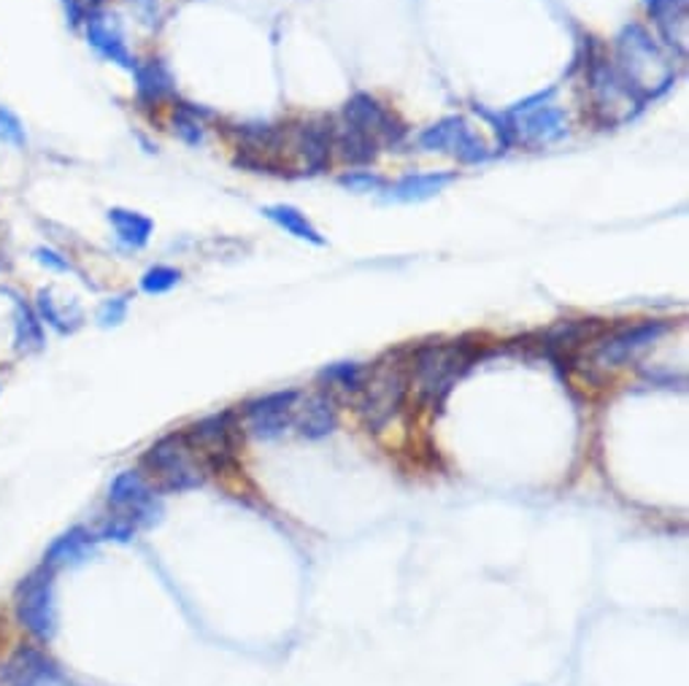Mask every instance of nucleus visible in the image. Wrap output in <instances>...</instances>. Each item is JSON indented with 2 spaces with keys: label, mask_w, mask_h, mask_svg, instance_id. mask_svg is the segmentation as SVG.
Wrapping results in <instances>:
<instances>
[{
  "label": "nucleus",
  "mask_w": 689,
  "mask_h": 686,
  "mask_svg": "<svg viewBox=\"0 0 689 686\" xmlns=\"http://www.w3.org/2000/svg\"><path fill=\"white\" fill-rule=\"evenodd\" d=\"M511 131L522 144L546 146L568 133V120H565V111L554 109V105H539V109L522 114V122L511 125Z\"/></svg>",
  "instance_id": "nucleus-13"
},
{
  "label": "nucleus",
  "mask_w": 689,
  "mask_h": 686,
  "mask_svg": "<svg viewBox=\"0 0 689 686\" xmlns=\"http://www.w3.org/2000/svg\"><path fill=\"white\" fill-rule=\"evenodd\" d=\"M138 530H142V527H138L136 521H133V516L116 511V514H111L109 519H106V525H103L101 538H106V541L125 543V541H131V538L136 536Z\"/></svg>",
  "instance_id": "nucleus-30"
},
{
  "label": "nucleus",
  "mask_w": 689,
  "mask_h": 686,
  "mask_svg": "<svg viewBox=\"0 0 689 686\" xmlns=\"http://www.w3.org/2000/svg\"><path fill=\"white\" fill-rule=\"evenodd\" d=\"M589 87H592L595 105H598L600 111H606L609 120L617 109H624V105H641L635 92L630 90L628 81L622 79V74L611 66H592V70H589Z\"/></svg>",
  "instance_id": "nucleus-14"
},
{
  "label": "nucleus",
  "mask_w": 689,
  "mask_h": 686,
  "mask_svg": "<svg viewBox=\"0 0 689 686\" xmlns=\"http://www.w3.org/2000/svg\"><path fill=\"white\" fill-rule=\"evenodd\" d=\"M0 140L14 146V149H25L27 146L25 125H22L20 116L11 109H5V105H0Z\"/></svg>",
  "instance_id": "nucleus-29"
},
{
  "label": "nucleus",
  "mask_w": 689,
  "mask_h": 686,
  "mask_svg": "<svg viewBox=\"0 0 689 686\" xmlns=\"http://www.w3.org/2000/svg\"><path fill=\"white\" fill-rule=\"evenodd\" d=\"M109 503L116 511L133 516V521H136L138 527L155 525L162 514V506L155 501L151 486L146 484V479L136 471H125L111 481Z\"/></svg>",
  "instance_id": "nucleus-7"
},
{
  "label": "nucleus",
  "mask_w": 689,
  "mask_h": 686,
  "mask_svg": "<svg viewBox=\"0 0 689 686\" xmlns=\"http://www.w3.org/2000/svg\"><path fill=\"white\" fill-rule=\"evenodd\" d=\"M297 397L301 395L295 390H282L247 403V412H244V416H247V430L255 438H260V441L279 438L292 425V419H295Z\"/></svg>",
  "instance_id": "nucleus-8"
},
{
  "label": "nucleus",
  "mask_w": 689,
  "mask_h": 686,
  "mask_svg": "<svg viewBox=\"0 0 689 686\" xmlns=\"http://www.w3.org/2000/svg\"><path fill=\"white\" fill-rule=\"evenodd\" d=\"M665 330H668V325L654 319V322H641V325L630 327V330H624V333H617V336H611L609 341L598 349L600 366L617 368V366H622V362L633 360L635 355H641V351L650 349L652 344H657L659 338L665 336Z\"/></svg>",
  "instance_id": "nucleus-12"
},
{
  "label": "nucleus",
  "mask_w": 689,
  "mask_h": 686,
  "mask_svg": "<svg viewBox=\"0 0 689 686\" xmlns=\"http://www.w3.org/2000/svg\"><path fill=\"white\" fill-rule=\"evenodd\" d=\"M454 181V173H417L406 176L398 184H393L387 190V201L393 203H419L428 201V198L438 195L443 187H449Z\"/></svg>",
  "instance_id": "nucleus-18"
},
{
  "label": "nucleus",
  "mask_w": 689,
  "mask_h": 686,
  "mask_svg": "<svg viewBox=\"0 0 689 686\" xmlns=\"http://www.w3.org/2000/svg\"><path fill=\"white\" fill-rule=\"evenodd\" d=\"M131 5L136 9V14L142 16V22H149L151 27L160 22V9H157V0H131Z\"/></svg>",
  "instance_id": "nucleus-35"
},
{
  "label": "nucleus",
  "mask_w": 689,
  "mask_h": 686,
  "mask_svg": "<svg viewBox=\"0 0 689 686\" xmlns=\"http://www.w3.org/2000/svg\"><path fill=\"white\" fill-rule=\"evenodd\" d=\"M343 120H347V125L358 127L368 138L376 140V144H398L403 133H406V127L395 120L393 111L384 109L376 98L365 95V92L349 98L347 105H343Z\"/></svg>",
  "instance_id": "nucleus-9"
},
{
  "label": "nucleus",
  "mask_w": 689,
  "mask_h": 686,
  "mask_svg": "<svg viewBox=\"0 0 689 686\" xmlns=\"http://www.w3.org/2000/svg\"><path fill=\"white\" fill-rule=\"evenodd\" d=\"M109 222L114 227L116 240H120L125 249H144L149 244L151 230H155V222L149 216L138 214L131 209H109Z\"/></svg>",
  "instance_id": "nucleus-19"
},
{
  "label": "nucleus",
  "mask_w": 689,
  "mask_h": 686,
  "mask_svg": "<svg viewBox=\"0 0 689 686\" xmlns=\"http://www.w3.org/2000/svg\"><path fill=\"white\" fill-rule=\"evenodd\" d=\"M36 308H38V319L46 322L49 327H55L57 333H74L76 327H79L81 314H68V311H63L60 306H57V301L52 297V290L38 292Z\"/></svg>",
  "instance_id": "nucleus-25"
},
{
  "label": "nucleus",
  "mask_w": 689,
  "mask_h": 686,
  "mask_svg": "<svg viewBox=\"0 0 689 686\" xmlns=\"http://www.w3.org/2000/svg\"><path fill=\"white\" fill-rule=\"evenodd\" d=\"M332 140H336V146L341 149L343 160L354 162V166H368V162L376 160V155H379L376 140L368 138L365 133H360L358 127L347 125V122L341 125V131L332 133Z\"/></svg>",
  "instance_id": "nucleus-21"
},
{
  "label": "nucleus",
  "mask_w": 689,
  "mask_h": 686,
  "mask_svg": "<svg viewBox=\"0 0 689 686\" xmlns=\"http://www.w3.org/2000/svg\"><path fill=\"white\" fill-rule=\"evenodd\" d=\"M144 468L149 471L151 481L171 492L197 490L206 481V462L190 447L184 432H173L157 441L155 447L146 451Z\"/></svg>",
  "instance_id": "nucleus-3"
},
{
  "label": "nucleus",
  "mask_w": 689,
  "mask_h": 686,
  "mask_svg": "<svg viewBox=\"0 0 689 686\" xmlns=\"http://www.w3.org/2000/svg\"><path fill=\"white\" fill-rule=\"evenodd\" d=\"M650 11L654 20H657L659 31L668 38V44L674 46V49H679V55H685L687 35L676 31V25H679L681 31H687V0H650Z\"/></svg>",
  "instance_id": "nucleus-20"
},
{
  "label": "nucleus",
  "mask_w": 689,
  "mask_h": 686,
  "mask_svg": "<svg viewBox=\"0 0 689 686\" xmlns=\"http://www.w3.org/2000/svg\"><path fill=\"white\" fill-rule=\"evenodd\" d=\"M133 74H136L138 101L144 105H157L166 98H173V92H177L171 70L162 66V60H149L144 66H136Z\"/></svg>",
  "instance_id": "nucleus-17"
},
{
  "label": "nucleus",
  "mask_w": 689,
  "mask_h": 686,
  "mask_svg": "<svg viewBox=\"0 0 689 686\" xmlns=\"http://www.w3.org/2000/svg\"><path fill=\"white\" fill-rule=\"evenodd\" d=\"M84 33L87 41H90L92 49L103 57V60L114 63V66L125 68V70H136V57L127 49L125 33H122L120 20L114 14H106V11H92V14L84 16Z\"/></svg>",
  "instance_id": "nucleus-10"
},
{
  "label": "nucleus",
  "mask_w": 689,
  "mask_h": 686,
  "mask_svg": "<svg viewBox=\"0 0 689 686\" xmlns=\"http://www.w3.org/2000/svg\"><path fill=\"white\" fill-rule=\"evenodd\" d=\"M262 214H266L271 222H276V225L282 227V230H287L290 236H295V238H301V240H308V244H314V246H323L325 244V238L319 236L317 227H314L312 222H308L306 216H303L297 209H292V206H268V209H262Z\"/></svg>",
  "instance_id": "nucleus-24"
},
{
  "label": "nucleus",
  "mask_w": 689,
  "mask_h": 686,
  "mask_svg": "<svg viewBox=\"0 0 689 686\" xmlns=\"http://www.w3.org/2000/svg\"><path fill=\"white\" fill-rule=\"evenodd\" d=\"M408 371L398 357L379 362L363 379V401H360V416H363L368 430L379 432L389 425L400 412L408 390Z\"/></svg>",
  "instance_id": "nucleus-4"
},
{
  "label": "nucleus",
  "mask_w": 689,
  "mask_h": 686,
  "mask_svg": "<svg viewBox=\"0 0 689 686\" xmlns=\"http://www.w3.org/2000/svg\"><path fill=\"white\" fill-rule=\"evenodd\" d=\"M419 146L428 151H447V155L458 157L460 162H482L489 157L484 140L460 116H449V120H441L438 125L428 127L419 136Z\"/></svg>",
  "instance_id": "nucleus-6"
},
{
  "label": "nucleus",
  "mask_w": 689,
  "mask_h": 686,
  "mask_svg": "<svg viewBox=\"0 0 689 686\" xmlns=\"http://www.w3.org/2000/svg\"><path fill=\"white\" fill-rule=\"evenodd\" d=\"M619 74L641 103L670 90L676 70L644 27L630 25L619 35Z\"/></svg>",
  "instance_id": "nucleus-1"
},
{
  "label": "nucleus",
  "mask_w": 689,
  "mask_h": 686,
  "mask_svg": "<svg viewBox=\"0 0 689 686\" xmlns=\"http://www.w3.org/2000/svg\"><path fill=\"white\" fill-rule=\"evenodd\" d=\"M330 144H332L330 125L308 122V125H301L295 131V146L301 149L303 160H306L308 173L325 171L327 162H330Z\"/></svg>",
  "instance_id": "nucleus-16"
},
{
  "label": "nucleus",
  "mask_w": 689,
  "mask_h": 686,
  "mask_svg": "<svg viewBox=\"0 0 689 686\" xmlns=\"http://www.w3.org/2000/svg\"><path fill=\"white\" fill-rule=\"evenodd\" d=\"M92 541H95V538H92L84 527H74L71 532H66V536L57 538V541L52 543L49 554H46V567L81 562L92 551Z\"/></svg>",
  "instance_id": "nucleus-22"
},
{
  "label": "nucleus",
  "mask_w": 689,
  "mask_h": 686,
  "mask_svg": "<svg viewBox=\"0 0 689 686\" xmlns=\"http://www.w3.org/2000/svg\"><path fill=\"white\" fill-rule=\"evenodd\" d=\"M14 341L20 351L44 349V322L20 297H14Z\"/></svg>",
  "instance_id": "nucleus-23"
},
{
  "label": "nucleus",
  "mask_w": 689,
  "mask_h": 686,
  "mask_svg": "<svg viewBox=\"0 0 689 686\" xmlns=\"http://www.w3.org/2000/svg\"><path fill=\"white\" fill-rule=\"evenodd\" d=\"M179 281H182V271L168 266H155L142 275V290L146 295H162V292H171Z\"/></svg>",
  "instance_id": "nucleus-28"
},
{
  "label": "nucleus",
  "mask_w": 689,
  "mask_h": 686,
  "mask_svg": "<svg viewBox=\"0 0 689 686\" xmlns=\"http://www.w3.org/2000/svg\"><path fill=\"white\" fill-rule=\"evenodd\" d=\"M471 351L463 344H430L417 351L411 368V384L419 401L428 406H443L458 379L468 371Z\"/></svg>",
  "instance_id": "nucleus-2"
},
{
  "label": "nucleus",
  "mask_w": 689,
  "mask_h": 686,
  "mask_svg": "<svg viewBox=\"0 0 689 686\" xmlns=\"http://www.w3.org/2000/svg\"><path fill=\"white\" fill-rule=\"evenodd\" d=\"M127 316V297H109V301L101 303V308H98V322H101V327H116L122 325Z\"/></svg>",
  "instance_id": "nucleus-32"
},
{
  "label": "nucleus",
  "mask_w": 689,
  "mask_h": 686,
  "mask_svg": "<svg viewBox=\"0 0 689 686\" xmlns=\"http://www.w3.org/2000/svg\"><path fill=\"white\" fill-rule=\"evenodd\" d=\"M173 131L177 136L184 140V144L197 146L203 140V122H201V111L192 109V105H179L177 114H173Z\"/></svg>",
  "instance_id": "nucleus-26"
},
{
  "label": "nucleus",
  "mask_w": 689,
  "mask_h": 686,
  "mask_svg": "<svg viewBox=\"0 0 689 686\" xmlns=\"http://www.w3.org/2000/svg\"><path fill=\"white\" fill-rule=\"evenodd\" d=\"M341 187H347V190L352 192H376L384 187V179L376 173H347L341 176Z\"/></svg>",
  "instance_id": "nucleus-33"
},
{
  "label": "nucleus",
  "mask_w": 689,
  "mask_h": 686,
  "mask_svg": "<svg viewBox=\"0 0 689 686\" xmlns=\"http://www.w3.org/2000/svg\"><path fill=\"white\" fill-rule=\"evenodd\" d=\"M236 427H233V414H214L208 419L197 421L190 430L184 432V438L190 441V447L203 457V462H225L230 460L233 449H236Z\"/></svg>",
  "instance_id": "nucleus-11"
},
{
  "label": "nucleus",
  "mask_w": 689,
  "mask_h": 686,
  "mask_svg": "<svg viewBox=\"0 0 689 686\" xmlns=\"http://www.w3.org/2000/svg\"><path fill=\"white\" fill-rule=\"evenodd\" d=\"M16 619L22 621L31 636L38 641H49L57 630V608H55V586H52V567L27 576L16 589Z\"/></svg>",
  "instance_id": "nucleus-5"
},
{
  "label": "nucleus",
  "mask_w": 689,
  "mask_h": 686,
  "mask_svg": "<svg viewBox=\"0 0 689 686\" xmlns=\"http://www.w3.org/2000/svg\"><path fill=\"white\" fill-rule=\"evenodd\" d=\"M319 376H323L327 384L341 386V390H360L365 373L358 362H336V366H327Z\"/></svg>",
  "instance_id": "nucleus-27"
},
{
  "label": "nucleus",
  "mask_w": 689,
  "mask_h": 686,
  "mask_svg": "<svg viewBox=\"0 0 689 686\" xmlns=\"http://www.w3.org/2000/svg\"><path fill=\"white\" fill-rule=\"evenodd\" d=\"M33 257H36L38 266H44L46 271H52V273H71L74 271L71 260H68L63 251L52 249V246H38V249L33 251Z\"/></svg>",
  "instance_id": "nucleus-31"
},
{
  "label": "nucleus",
  "mask_w": 689,
  "mask_h": 686,
  "mask_svg": "<svg viewBox=\"0 0 689 686\" xmlns=\"http://www.w3.org/2000/svg\"><path fill=\"white\" fill-rule=\"evenodd\" d=\"M101 5H103V0H66L68 16H71L74 25H81L84 16L92 14V11H98Z\"/></svg>",
  "instance_id": "nucleus-34"
},
{
  "label": "nucleus",
  "mask_w": 689,
  "mask_h": 686,
  "mask_svg": "<svg viewBox=\"0 0 689 686\" xmlns=\"http://www.w3.org/2000/svg\"><path fill=\"white\" fill-rule=\"evenodd\" d=\"M292 421H295L303 438L319 441V438L330 436V432L336 430V425H338L336 401H332L327 392H317V395L306 397L301 414H297Z\"/></svg>",
  "instance_id": "nucleus-15"
}]
</instances>
